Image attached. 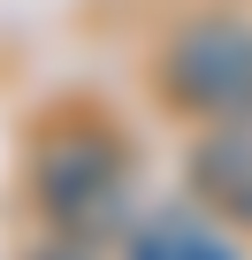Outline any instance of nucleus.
<instances>
[{
  "label": "nucleus",
  "instance_id": "1",
  "mask_svg": "<svg viewBox=\"0 0 252 260\" xmlns=\"http://www.w3.org/2000/svg\"><path fill=\"white\" fill-rule=\"evenodd\" d=\"M39 207L77 245L122 230V207H130V153H122L107 130H61V138H46V153H39Z\"/></svg>",
  "mask_w": 252,
  "mask_h": 260
},
{
  "label": "nucleus",
  "instance_id": "2",
  "mask_svg": "<svg viewBox=\"0 0 252 260\" xmlns=\"http://www.w3.org/2000/svg\"><path fill=\"white\" fill-rule=\"evenodd\" d=\"M168 100L206 122H252V23H191L168 46Z\"/></svg>",
  "mask_w": 252,
  "mask_h": 260
},
{
  "label": "nucleus",
  "instance_id": "3",
  "mask_svg": "<svg viewBox=\"0 0 252 260\" xmlns=\"http://www.w3.org/2000/svg\"><path fill=\"white\" fill-rule=\"evenodd\" d=\"M191 184L214 214L252 222V130H206L191 146Z\"/></svg>",
  "mask_w": 252,
  "mask_h": 260
},
{
  "label": "nucleus",
  "instance_id": "4",
  "mask_svg": "<svg viewBox=\"0 0 252 260\" xmlns=\"http://www.w3.org/2000/svg\"><path fill=\"white\" fill-rule=\"evenodd\" d=\"M130 260H229V252H222V237H206L184 214H168V222H146L130 237Z\"/></svg>",
  "mask_w": 252,
  "mask_h": 260
},
{
  "label": "nucleus",
  "instance_id": "5",
  "mask_svg": "<svg viewBox=\"0 0 252 260\" xmlns=\"http://www.w3.org/2000/svg\"><path fill=\"white\" fill-rule=\"evenodd\" d=\"M54 260H69V252H54Z\"/></svg>",
  "mask_w": 252,
  "mask_h": 260
}]
</instances>
